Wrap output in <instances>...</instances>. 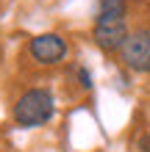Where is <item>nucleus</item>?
Listing matches in <instances>:
<instances>
[{
    "instance_id": "obj_6",
    "label": "nucleus",
    "mask_w": 150,
    "mask_h": 152,
    "mask_svg": "<svg viewBox=\"0 0 150 152\" xmlns=\"http://www.w3.org/2000/svg\"><path fill=\"white\" fill-rule=\"evenodd\" d=\"M78 80H81V88H86V91H89L92 88V75H89V69H78Z\"/></svg>"
},
{
    "instance_id": "obj_3",
    "label": "nucleus",
    "mask_w": 150,
    "mask_h": 152,
    "mask_svg": "<svg viewBox=\"0 0 150 152\" xmlns=\"http://www.w3.org/2000/svg\"><path fill=\"white\" fill-rule=\"evenodd\" d=\"M28 56L39 66H56L67 58V42L58 33H39L28 42Z\"/></svg>"
},
{
    "instance_id": "obj_2",
    "label": "nucleus",
    "mask_w": 150,
    "mask_h": 152,
    "mask_svg": "<svg viewBox=\"0 0 150 152\" xmlns=\"http://www.w3.org/2000/svg\"><path fill=\"white\" fill-rule=\"evenodd\" d=\"M117 56H120L125 69L139 72V75H150V28L131 31Z\"/></svg>"
},
{
    "instance_id": "obj_5",
    "label": "nucleus",
    "mask_w": 150,
    "mask_h": 152,
    "mask_svg": "<svg viewBox=\"0 0 150 152\" xmlns=\"http://www.w3.org/2000/svg\"><path fill=\"white\" fill-rule=\"evenodd\" d=\"M128 0H98V17L95 20H125Z\"/></svg>"
},
{
    "instance_id": "obj_1",
    "label": "nucleus",
    "mask_w": 150,
    "mask_h": 152,
    "mask_svg": "<svg viewBox=\"0 0 150 152\" xmlns=\"http://www.w3.org/2000/svg\"><path fill=\"white\" fill-rule=\"evenodd\" d=\"M53 113H56V100H53L50 88H28L14 102V122L25 130L47 124Z\"/></svg>"
},
{
    "instance_id": "obj_7",
    "label": "nucleus",
    "mask_w": 150,
    "mask_h": 152,
    "mask_svg": "<svg viewBox=\"0 0 150 152\" xmlns=\"http://www.w3.org/2000/svg\"><path fill=\"white\" fill-rule=\"evenodd\" d=\"M139 149H142V152H150V133H145V136L139 138Z\"/></svg>"
},
{
    "instance_id": "obj_4",
    "label": "nucleus",
    "mask_w": 150,
    "mask_h": 152,
    "mask_svg": "<svg viewBox=\"0 0 150 152\" xmlns=\"http://www.w3.org/2000/svg\"><path fill=\"white\" fill-rule=\"evenodd\" d=\"M128 25L125 20H95L92 25V39L103 53H120L128 39Z\"/></svg>"
}]
</instances>
